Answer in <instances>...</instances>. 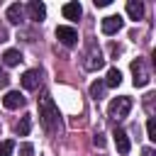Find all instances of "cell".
<instances>
[{
    "mask_svg": "<svg viewBox=\"0 0 156 156\" xmlns=\"http://www.w3.org/2000/svg\"><path fill=\"white\" fill-rule=\"evenodd\" d=\"M39 122L44 127V132L49 136H56L61 132V115H58V107L54 105L51 95H41L39 98Z\"/></svg>",
    "mask_w": 156,
    "mask_h": 156,
    "instance_id": "cell-1",
    "label": "cell"
},
{
    "mask_svg": "<svg viewBox=\"0 0 156 156\" xmlns=\"http://www.w3.org/2000/svg\"><path fill=\"white\" fill-rule=\"evenodd\" d=\"M105 66V58H102V51L95 41H88L85 44V51H83V68L85 71H100Z\"/></svg>",
    "mask_w": 156,
    "mask_h": 156,
    "instance_id": "cell-2",
    "label": "cell"
},
{
    "mask_svg": "<svg viewBox=\"0 0 156 156\" xmlns=\"http://www.w3.org/2000/svg\"><path fill=\"white\" fill-rule=\"evenodd\" d=\"M129 110H132V98H127V95H119V98H115V100L110 102V107H107V115H110L115 122H119V119H124V117L129 115Z\"/></svg>",
    "mask_w": 156,
    "mask_h": 156,
    "instance_id": "cell-3",
    "label": "cell"
},
{
    "mask_svg": "<svg viewBox=\"0 0 156 156\" xmlns=\"http://www.w3.org/2000/svg\"><path fill=\"white\" fill-rule=\"evenodd\" d=\"M132 76H134V85H136V88L149 85V80H151V71H149V66H146L144 58H134V61H132Z\"/></svg>",
    "mask_w": 156,
    "mask_h": 156,
    "instance_id": "cell-4",
    "label": "cell"
},
{
    "mask_svg": "<svg viewBox=\"0 0 156 156\" xmlns=\"http://www.w3.org/2000/svg\"><path fill=\"white\" fill-rule=\"evenodd\" d=\"M122 24H124V20L119 17V15H107L102 22H100V29H102V34H117L119 29H122Z\"/></svg>",
    "mask_w": 156,
    "mask_h": 156,
    "instance_id": "cell-5",
    "label": "cell"
},
{
    "mask_svg": "<svg viewBox=\"0 0 156 156\" xmlns=\"http://www.w3.org/2000/svg\"><path fill=\"white\" fill-rule=\"evenodd\" d=\"M20 80H22V88H24V90H37V88L41 85V71H39V68L24 71Z\"/></svg>",
    "mask_w": 156,
    "mask_h": 156,
    "instance_id": "cell-6",
    "label": "cell"
},
{
    "mask_svg": "<svg viewBox=\"0 0 156 156\" xmlns=\"http://www.w3.org/2000/svg\"><path fill=\"white\" fill-rule=\"evenodd\" d=\"M56 39H58L63 46H73V44L78 41V32H76L73 27L61 24V27H56Z\"/></svg>",
    "mask_w": 156,
    "mask_h": 156,
    "instance_id": "cell-7",
    "label": "cell"
},
{
    "mask_svg": "<svg viewBox=\"0 0 156 156\" xmlns=\"http://www.w3.org/2000/svg\"><path fill=\"white\" fill-rule=\"evenodd\" d=\"M24 95L20 93V90H10L5 98H2V105L7 107V110H20V107H24Z\"/></svg>",
    "mask_w": 156,
    "mask_h": 156,
    "instance_id": "cell-8",
    "label": "cell"
},
{
    "mask_svg": "<svg viewBox=\"0 0 156 156\" xmlns=\"http://www.w3.org/2000/svg\"><path fill=\"white\" fill-rule=\"evenodd\" d=\"M5 17H7L10 24H22V20H24V7H22L20 2H12V5L7 7Z\"/></svg>",
    "mask_w": 156,
    "mask_h": 156,
    "instance_id": "cell-9",
    "label": "cell"
},
{
    "mask_svg": "<svg viewBox=\"0 0 156 156\" xmlns=\"http://www.w3.org/2000/svg\"><path fill=\"white\" fill-rule=\"evenodd\" d=\"M115 146H117V151L119 154H129V149H132V141H129V136H127V132L124 129H115Z\"/></svg>",
    "mask_w": 156,
    "mask_h": 156,
    "instance_id": "cell-10",
    "label": "cell"
},
{
    "mask_svg": "<svg viewBox=\"0 0 156 156\" xmlns=\"http://www.w3.org/2000/svg\"><path fill=\"white\" fill-rule=\"evenodd\" d=\"M27 12H29V20H34V22H41V20L46 17V7H44V2H39V0H32V2L27 5Z\"/></svg>",
    "mask_w": 156,
    "mask_h": 156,
    "instance_id": "cell-11",
    "label": "cell"
},
{
    "mask_svg": "<svg viewBox=\"0 0 156 156\" xmlns=\"http://www.w3.org/2000/svg\"><path fill=\"white\" fill-rule=\"evenodd\" d=\"M61 12H63V17H66V20L78 22V20H80V15H83V7H80V2H66V5L61 7Z\"/></svg>",
    "mask_w": 156,
    "mask_h": 156,
    "instance_id": "cell-12",
    "label": "cell"
},
{
    "mask_svg": "<svg viewBox=\"0 0 156 156\" xmlns=\"http://www.w3.org/2000/svg\"><path fill=\"white\" fill-rule=\"evenodd\" d=\"M127 15H129L132 20H141V17H144V2L129 0V2H127Z\"/></svg>",
    "mask_w": 156,
    "mask_h": 156,
    "instance_id": "cell-13",
    "label": "cell"
},
{
    "mask_svg": "<svg viewBox=\"0 0 156 156\" xmlns=\"http://www.w3.org/2000/svg\"><path fill=\"white\" fill-rule=\"evenodd\" d=\"M20 61H22V54H20L17 49H7V51L2 54V63H5V66H17Z\"/></svg>",
    "mask_w": 156,
    "mask_h": 156,
    "instance_id": "cell-14",
    "label": "cell"
},
{
    "mask_svg": "<svg viewBox=\"0 0 156 156\" xmlns=\"http://www.w3.org/2000/svg\"><path fill=\"white\" fill-rule=\"evenodd\" d=\"M119 83H122L119 68H110V71H107V78H105V88H117Z\"/></svg>",
    "mask_w": 156,
    "mask_h": 156,
    "instance_id": "cell-15",
    "label": "cell"
},
{
    "mask_svg": "<svg viewBox=\"0 0 156 156\" xmlns=\"http://www.w3.org/2000/svg\"><path fill=\"white\" fill-rule=\"evenodd\" d=\"M29 129H32V117H29V115H24V117L15 124V132H17L20 136H27V134H29Z\"/></svg>",
    "mask_w": 156,
    "mask_h": 156,
    "instance_id": "cell-16",
    "label": "cell"
},
{
    "mask_svg": "<svg viewBox=\"0 0 156 156\" xmlns=\"http://www.w3.org/2000/svg\"><path fill=\"white\" fill-rule=\"evenodd\" d=\"M105 95V80H95L93 85H90V98L93 100H100Z\"/></svg>",
    "mask_w": 156,
    "mask_h": 156,
    "instance_id": "cell-17",
    "label": "cell"
},
{
    "mask_svg": "<svg viewBox=\"0 0 156 156\" xmlns=\"http://www.w3.org/2000/svg\"><path fill=\"white\" fill-rule=\"evenodd\" d=\"M12 151H15V141H12V139L0 141V156H10Z\"/></svg>",
    "mask_w": 156,
    "mask_h": 156,
    "instance_id": "cell-18",
    "label": "cell"
},
{
    "mask_svg": "<svg viewBox=\"0 0 156 156\" xmlns=\"http://www.w3.org/2000/svg\"><path fill=\"white\" fill-rule=\"evenodd\" d=\"M154 98H156L154 93H146L144 95V107H146V115L149 117H154Z\"/></svg>",
    "mask_w": 156,
    "mask_h": 156,
    "instance_id": "cell-19",
    "label": "cell"
},
{
    "mask_svg": "<svg viewBox=\"0 0 156 156\" xmlns=\"http://www.w3.org/2000/svg\"><path fill=\"white\" fill-rule=\"evenodd\" d=\"M146 134H149L151 141H156V122H154V117H149V122H146Z\"/></svg>",
    "mask_w": 156,
    "mask_h": 156,
    "instance_id": "cell-20",
    "label": "cell"
},
{
    "mask_svg": "<svg viewBox=\"0 0 156 156\" xmlns=\"http://www.w3.org/2000/svg\"><path fill=\"white\" fill-rule=\"evenodd\" d=\"M32 154H34V146H32V144H29V141H27V144H22V146H20V156H32Z\"/></svg>",
    "mask_w": 156,
    "mask_h": 156,
    "instance_id": "cell-21",
    "label": "cell"
},
{
    "mask_svg": "<svg viewBox=\"0 0 156 156\" xmlns=\"http://www.w3.org/2000/svg\"><path fill=\"white\" fill-rule=\"evenodd\" d=\"M7 83H10V76L0 68V88H7Z\"/></svg>",
    "mask_w": 156,
    "mask_h": 156,
    "instance_id": "cell-22",
    "label": "cell"
},
{
    "mask_svg": "<svg viewBox=\"0 0 156 156\" xmlns=\"http://www.w3.org/2000/svg\"><path fill=\"white\" fill-rule=\"evenodd\" d=\"M93 144L102 149V146H105V136H102V134H95V136H93Z\"/></svg>",
    "mask_w": 156,
    "mask_h": 156,
    "instance_id": "cell-23",
    "label": "cell"
},
{
    "mask_svg": "<svg viewBox=\"0 0 156 156\" xmlns=\"http://www.w3.org/2000/svg\"><path fill=\"white\" fill-rule=\"evenodd\" d=\"M141 156H156V151L151 146H146V149H141Z\"/></svg>",
    "mask_w": 156,
    "mask_h": 156,
    "instance_id": "cell-24",
    "label": "cell"
},
{
    "mask_svg": "<svg viewBox=\"0 0 156 156\" xmlns=\"http://www.w3.org/2000/svg\"><path fill=\"white\" fill-rule=\"evenodd\" d=\"M112 0H95V7H107Z\"/></svg>",
    "mask_w": 156,
    "mask_h": 156,
    "instance_id": "cell-25",
    "label": "cell"
}]
</instances>
